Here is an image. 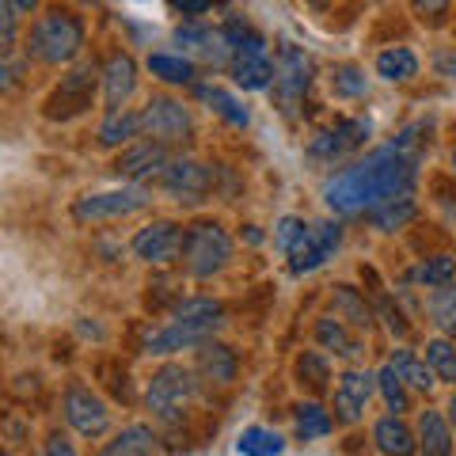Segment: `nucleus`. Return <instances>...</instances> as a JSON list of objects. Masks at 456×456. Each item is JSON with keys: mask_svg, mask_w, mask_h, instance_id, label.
<instances>
[{"mask_svg": "<svg viewBox=\"0 0 456 456\" xmlns=\"http://www.w3.org/2000/svg\"><path fill=\"white\" fill-rule=\"evenodd\" d=\"M415 179H419V152L392 141V145L369 152L365 160L335 171L323 183V202L338 217H358V213H369L380 202L415 194Z\"/></svg>", "mask_w": 456, "mask_h": 456, "instance_id": "obj_1", "label": "nucleus"}, {"mask_svg": "<svg viewBox=\"0 0 456 456\" xmlns=\"http://www.w3.org/2000/svg\"><path fill=\"white\" fill-rule=\"evenodd\" d=\"M80 50H84V23L73 12L50 8L46 16H38V23L31 27L27 53L42 65H69Z\"/></svg>", "mask_w": 456, "mask_h": 456, "instance_id": "obj_2", "label": "nucleus"}, {"mask_svg": "<svg viewBox=\"0 0 456 456\" xmlns=\"http://www.w3.org/2000/svg\"><path fill=\"white\" fill-rule=\"evenodd\" d=\"M224 35H228V46H232V61H228L232 80L244 92H266L270 80H274V61L266 53L263 35H255L248 23H228Z\"/></svg>", "mask_w": 456, "mask_h": 456, "instance_id": "obj_3", "label": "nucleus"}, {"mask_svg": "<svg viewBox=\"0 0 456 456\" xmlns=\"http://www.w3.org/2000/svg\"><path fill=\"white\" fill-rule=\"evenodd\" d=\"M183 266L191 278H213L221 274L232 259V236L217 221H198L183 232Z\"/></svg>", "mask_w": 456, "mask_h": 456, "instance_id": "obj_4", "label": "nucleus"}, {"mask_svg": "<svg viewBox=\"0 0 456 456\" xmlns=\"http://www.w3.org/2000/svg\"><path fill=\"white\" fill-rule=\"evenodd\" d=\"M194 395H198L194 369H187V365H164V369H156L152 380H149L145 403H149V411L160 422H179Z\"/></svg>", "mask_w": 456, "mask_h": 456, "instance_id": "obj_5", "label": "nucleus"}, {"mask_svg": "<svg viewBox=\"0 0 456 456\" xmlns=\"http://www.w3.org/2000/svg\"><path fill=\"white\" fill-rule=\"evenodd\" d=\"M95 84H99V69L95 61H80L69 69V77H61V84L53 88V95L46 99V118L53 122H69L84 114L95 99Z\"/></svg>", "mask_w": 456, "mask_h": 456, "instance_id": "obj_6", "label": "nucleus"}, {"mask_svg": "<svg viewBox=\"0 0 456 456\" xmlns=\"http://www.w3.org/2000/svg\"><path fill=\"white\" fill-rule=\"evenodd\" d=\"M152 202V194L145 187H122V191H99V194H84L73 202V217L80 224H99V221H118L141 213Z\"/></svg>", "mask_w": 456, "mask_h": 456, "instance_id": "obj_7", "label": "nucleus"}, {"mask_svg": "<svg viewBox=\"0 0 456 456\" xmlns=\"http://www.w3.org/2000/svg\"><path fill=\"white\" fill-rule=\"evenodd\" d=\"M312 77H316V65H312V57H308L301 46L285 42V46L278 50V57H274V80H270V84H274L278 103H281L285 110H293V107L308 95Z\"/></svg>", "mask_w": 456, "mask_h": 456, "instance_id": "obj_8", "label": "nucleus"}, {"mask_svg": "<svg viewBox=\"0 0 456 456\" xmlns=\"http://www.w3.org/2000/svg\"><path fill=\"white\" fill-rule=\"evenodd\" d=\"M141 134L149 141H160V145H179L194 134L191 110L171 95H152L145 110H141Z\"/></svg>", "mask_w": 456, "mask_h": 456, "instance_id": "obj_9", "label": "nucleus"}, {"mask_svg": "<svg viewBox=\"0 0 456 456\" xmlns=\"http://www.w3.org/2000/svg\"><path fill=\"white\" fill-rule=\"evenodd\" d=\"M342 244V228L335 221H320V224H305L301 236L293 240V248L285 251L289 255V270L293 274H312L320 270Z\"/></svg>", "mask_w": 456, "mask_h": 456, "instance_id": "obj_10", "label": "nucleus"}, {"mask_svg": "<svg viewBox=\"0 0 456 456\" xmlns=\"http://www.w3.org/2000/svg\"><path fill=\"white\" fill-rule=\"evenodd\" d=\"M369 134H373V122L369 118H346V122H338L331 126V130H323L308 141V156L312 160H320V164H338L342 156H350V152H358Z\"/></svg>", "mask_w": 456, "mask_h": 456, "instance_id": "obj_11", "label": "nucleus"}, {"mask_svg": "<svg viewBox=\"0 0 456 456\" xmlns=\"http://www.w3.org/2000/svg\"><path fill=\"white\" fill-rule=\"evenodd\" d=\"M160 187L175 198V202L194 206V202H202V198L209 194L213 171H209V164L194 160V156H175V160H167V167H164Z\"/></svg>", "mask_w": 456, "mask_h": 456, "instance_id": "obj_12", "label": "nucleus"}, {"mask_svg": "<svg viewBox=\"0 0 456 456\" xmlns=\"http://www.w3.org/2000/svg\"><path fill=\"white\" fill-rule=\"evenodd\" d=\"M175 42L183 46V57H187V61H202V65H213V69L232 61V46H228L224 27L183 23L175 31Z\"/></svg>", "mask_w": 456, "mask_h": 456, "instance_id": "obj_13", "label": "nucleus"}, {"mask_svg": "<svg viewBox=\"0 0 456 456\" xmlns=\"http://www.w3.org/2000/svg\"><path fill=\"white\" fill-rule=\"evenodd\" d=\"M183 232H187V228H179L175 221H152L134 236L130 248H134V255L141 263L167 266V263H175L183 255Z\"/></svg>", "mask_w": 456, "mask_h": 456, "instance_id": "obj_14", "label": "nucleus"}, {"mask_svg": "<svg viewBox=\"0 0 456 456\" xmlns=\"http://www.w3.org/2000/svg\"><path fill=\"white\" fill-rule=\"evenodd\" d=\"M65 422L73 426L80 437H103L110 426V411L92 388L73 384V388L65 392Z\"/></svg>", "mask_w": 456, "mask_h": 456, "instance_id": "obj_15", "label": "nucleus"}, {"mask_svg": "<svg viewBox=\"0 0 456 456\" xmlns=\"http://www.w3.org/2000/svg\"><path fill=\"white\" fill-rule=\"evenodd\" d=\"M167 145L160 141H141V145H130L118 160H114V171H118V179H130V183H149V179H160L164 167H167Z\"/></svg>", "mask_w": 456, "mask_h": 456, "instance_id": "obj_16", "label": "nucleus"}, {"mask_svg": "<svg viewBox=\"0 0 456 456\" xmlns=\"http://www.w3.org/2000/svg\"><path fill=\"white\" fill-rule=\"evenodd\" d=\"M377 392V377L365 373V369H346L338 377V388H335V411H338V422H358L365 415L369 399Z\"/></svg>", "mask_w": 456, "mask_h": 456, "instance_id": "obj_17", "label": "nucleus"}, {"mask_svg": "<svg viewBox=\"0 0 456 456\" xmlns=\"http://www.w3.org/2000/svg\"><path fill=\"white\" fill-rule=\"evenodd\" d=\"M99 84H103V103L107 114L110 110H122L130 103V95L137 92V65L130 53H110L107 65L99 69Z\"/></svg>", "mask_w": 456, "mask_h": 456, "instance_id": "obj_18", "label": "nucleus"}, {"mask_svg": "<svg viewBox=\"0 0 456 456\" xmlns=\"http://www.w3.org/2000/svg\"><path fill=\"white\" fill-rule=\"evenodd\" d=\"M217 335V327H206V323H179L171 320L167 327L160 331H152L145 338V354H156V358H164V354H175V350H191V346H202L206 338Z\"/></svg>", "mask_w": 456, "mask_h": 456, "instance_id": "obj_19", "label": "nucleus"}, {"mask_svg": "<svg viewBox=\"0 0 456 456\" xmlns=\"http://www.w3.org/2000/svg\"><path fill=\"white\" fill-rule=\"evenodd\" d=\"M198 373H202L209 384H232L236 380V354L224 346V342L206 338L198 346Z\"/></svg>", "mask_w": 456, "mask_h": 456, "instance_id": "obj_20", "label": "nucleus"}, {"mask_svg": "<svg viewBox=\"0 0 456 456\" xmlns=\"http://www.w3.org/2000/svg\"><path fill=\"white\" fill-rule=\"evenodd\" d=\"M373 441L384 456H415L419 441H415V430L399 419V415H388L373 426Z\"/></svg>", "mask_w": 456, "mask_h": 456, "instance_id": "obj_21", "label": "nucleus"}, {"mask_svg": "<svg viewBox=\"0 0 456 456\" xmlns=\"http://www.w3.org/2000/svg\"><path fill=\"white\" fill-rule=\"evenodd\" d=\"M419 452L422 456H452V426L441 411H422L419 419Z\"/></svg>", "mask_w": 456, "mask_h": 456, "instance_id": "obj_22", "label": "nucleus"}, {"mask_svg": "<svg viewBox=\"0 0 456 456\" xmlns=\"http://www.w3.org/2000/svg\"><path fill=\"white\" fill-rule=\"evenodd\" d=\"M194 95L202 99V103H206L213 114H221V118H224L228 126H236V130H244V126L251 122L248 107L240 103L236 95H228L224 88H217V84H198V88H194Z\"/></svg>", "mask_w": 456, "mask_h": 456, "instance_id": "obj_23", "label": "nucleus"}, {"mask_svg": "<svg viewBox=\"0 0 456 456\" xmlns=\"http://www.w3.org/2000/svg\"><path fill=\"white\" fill-rule=\"evenodd\" d=\"M331 305H335V320L358 327V331H369V327H373V312H369L365 297L354 289V285H335Z\"/></svg>", "mask_w": 456, "mask_h": 456, "instance_id": "obj_24", "label": "nucleus"}, {"mask_svg": "<svg viewBox=\"0 0 456 456\" xmlns=\"http://www.w3.org/2000/svg\"><path fill=\"white\" fill-rule=\"evenodd\" d=\"M316 342L327 354H335V358H358V354H362V342L354 338L346 331V323L335 320V316H327V320L316 323Z\"/></svg>", "mask_w": 456, "mask_h": 456, "instance_id": "obj_25", "label": "nucleus"}, {"mask_svg": "<svg viewBox=\"0 0 456 456\" xmlns=\"http://www.w3.org/2000/svg\"><path fill=\"white\" fill-rule=\"evenodd\" d=\"M137 134H141V114L122 107V110H110L103 118V126H99V145L118 149V145H126V141H134Z\"/></svg>", "mask_w": 456, "mask_h": 456, "instance_id": "obj_26", "label": "nucleus"}, {"mask_svg": "<svg viewBox=\"0 0 456 456\" xmlns=\"http://www.w3.org/2000/svg\"><path fill=\"white\" fill-rule=\"evenodd\" d=\"M171 320H179V323H206V327H217V331H221L224 308H221V301H213V297H191V301L175 305Z\"/></svg>", "mask_w": 456, "mask_h": 456, "instance_id": "obj_27", "label": "nucleus"}, {"mask_svg": "<svg viewBox=\"0 0 456 456\" xmlns=\"http://www.w3.org/2000/svg\"><path fill=\"white\" fill-rule=\"evenodd\" d=\"M152 452H156V434L149 426H126L103 449V456H152Z\"/></svg>", "mask_w": 456, "mask_h": 456, "instance_id": "obj_28", "label": "nucleus"}, {"mask_svg": "<svg viewBox=\"0 0 456 456\" xmlns=\"http://www.w3.org/2000/svg\"><path fill=\"white\" fill-rule=\"evenodd\" d=\"M426 312H430V320H434L437 331L456 335V281L437 285V289L426 297Z\"/></svg>", "mask_w": 456, "mask_h": 456, "instance_id": "obj_29", "label": "nucleus"}, {"mask_svg": "<svg viewBox=\"0 0 456 456\" xmlns=\"http://www.w3.org/2000/svg\"><path fill=\"white\" fill-rule=\"evenodd\" d=\"M411 217H415V194L392 198V202H380L369 209V221H373L380 232H395V228H403Z\"/></svg>", "mask_w": 456, "mask_h": 456, "instance_id": "obj_30", "label": "nucleus"}, {"mask_svg": "<svg viewBox=\"0 0 456 456\" xmlns=\"http://www.w3.org/2000/svg\"><path fill=\"white\" fill-rule=\"evenodd\" d=\"M419 73V57L411 53L407 46H392L377 57V77H384L388 84H399V80H411Z\"/></svg>", "mask_w": 456, "mask_h": 456, "instance_id": "obj_31", "label": "nucleus"}, {"mask_svg": "<svg viewBox=\"0 0 456 456\" xmlns=\"http://www.w3.org/2000/svg\"><path fill=\"white\" fill-rule=\"evenodd\" d=\"M149 73L164 84H194V61H187L183 53H152Z\"/></svg>", "mask_w": 456, "mask_h": 456, "instance_id": "obj_32", "label": "nucleus"}, {"mask_svg": "<svg viewBox=\"0 0 456 456\" xmlns=\"http://www.w3.org/2000/svg\"><path fill=\"white\" fill-rule=\"evenodd\" d=\"M388 365H392L395 373H399V380L411 384V388H419V392H430L434 384H437V377L430 373V365L419 362L411 350H395V358H392Z\"/></svg>", "mask_w": 456, "mask_h": 456, "instance_id": "obj_33", "label": "nucleus"}, {"mask_svg": "<svg viewBox=\"0 0 456 456\" xmlns=\"http://www.w3.org/2000/svg\"><path fill=\"white\" fill-rule=\"evenodd\" d=\"M411 281L422 285V289H437V285H449L456 281V259L452 255H434V259L419 263L411 270Z\"/></svg>", "mask_w": 456, "mask_h": 456, "instance_id": "obj_34", "label": "nucleus"}, {"mask_svg": "<svg viewBox=\"0 0 456 456\" xmlns=\"http://www.w3.org/2000/svg\"><path fill=\"white\" fill-rule=\"evenodd\" d=\"M240 456H278L285 449V441L274 434V430H266V426H248L244 434H240Z\"/></svg>", "mask_w": 456, "mask_h": 456, "instance_id": "obj_35", "label": "nucleus"}, {"mask_svg": "<svg viewBox=\"0 0 456 456\" xmlns=\"http://www.w3.org/2000/svg\"><path fill=\"white\" fill-rule=\"evenodd\" d=\"M426 365H430V373L437 380L456 384V342H449V338L426 342Z\"/></svg>", "mask_w": 456, "mask_h": 456, "instance_id": "obj_36", "label": "nucleus"}, {"mask_svg": "<svg viewBox=\"0 0 456 456\" xmlns=\"http://www.w3.org/2000/svg\"><path fill=\"white\" fill-rule=\"evenodd\" d=\"M331 434V415L320 403H301L297 407V437L301 441H316Z\"/></svg>", "mask_w": 456, "mask_h": 456, "instance_id": "obj_37", "label": "nucleus"}, {"mask_svg": "<svg viewBox=\"0 0 456 456\" xmlns=\"http://www.w3.org/2000/svg\"><path fill=\"white\" fill-rule=\"evenodd\" d=\"M377 392L384 395V403H388V411H395V415H403V411H411V399H407V384L399 380V373L392 365H384L377 373Z\"/></svg>", "mask_w": 456, "mask_h": 456, "instance_id": "obj_38", "label": "nucleus"}, {"mask_svg": "<svg viewBox=\"0 0 456 456\" xmlns=\"http://www.w3.org/2000/svg\"><path fill=\"white\" fill-rule=\"evenodd\" d=\"M297 377H301V384H308L312 392H323L327 380H331V365H327L323 354H301L297 358Z\"/></svg>", "mask_w": 456, "mask_h": 456, "instance_id": "obj_39", "label": "nucleus"}, {"mask_svg": "<svg viewBox=\"0 0 456 456\" xmlns=\"http://www.w3.org/2000/svg\"><path fill=\"white\" fill-rule=\"evenodd\" d=\"M331 92L342 95V99H358L369 92V80L358 65H338L335 73H331Z\"/></svg>", "mask_w": 456, "mask_h": 456, "instance_id": "obj_40", "label": "nucleus"}, {"mask_svg": "<svg viewBox=\"0 0 456 456\" xmlns=\"http://www.w3.org/2000/svg\"><path fill=\"white\" fill-rule=\"evenodd\" d=\"M20 31V12L12 8V0H0V53H4Z\"/></svg>", "mask_w": 456, "mask_h": 456, "instance_id": "obj_41", "label": "nucleus"}, {"mask_svg": "<svg viewBox=\"0 0 456 456\" xmlns=\"http://www.w3.org/2000/svg\"><path fill=\"white\" fill-rule=\"evenodd\" d=\"M301 228H305L301 217H281V221H278V232H274V248H278V251H289L293 240L301 236Z\"/></svg>", "mask_w": 456, "mask_h": 456, "instance_id": "obj_42", "label": "nucleus"}, {"mask_svg": "<svg viewBox=\"0 0 456 456\" xmlns=\"http://www.w3.org/2000/svg\"><path fill=\"white\" fill-rule=\"evenodd\" d=\"M411 8H415V16H419V20H430V23H437L441 16H445L449 0H411Z\"/></svg>", "mask_w": 456, "mask_h": 456, "instance_id": "obj_43", "label": "nucleus"}, {"mask_svg": "<svg viewBox=\"0 0 456 456\" xmlns=\"http://www.w3.org/2000/svg\"><path fill=\"white\" fill-rule=\"evenodd\" d=\"M171 8L183 12V16H206L213 8V0H171Z\"/></svg>", "mask_w": 456, "mask_h": 456, "instance_id": "obj_44", "label": "nucleus"}, {"mask_svg": "<svg viewBox=\"0 0 456 456\" xmlns=\"http://www.w3.org/2000/svg\"><path fill=\"white\" fill-rule=\"evenodd\" d=\"M20 84V65L16 61H0V92H12Z\"/></svg>", "mask_w": 456, "mask_h": 456, "instance_id": "obj_45", "label": "nucleus"}, {"mask_svg": "<svg viewBox=\"0 0 456 456\" xmlns=\"http://www.w3.org/2000/svg\"><path fill=\"white\" fill-rule=\"evenodd\" d=\"M42 456H77V449L69 445V441H65L61 434H53V437L46 441V452H42Z\"/></svg>", "mask_w": 456, "mask_h": 456, "instance_id": "obj_46", "label": "nucleus"}, {"mask_svg": "<svg viewBox=\"0 0 456 456\" xmlns=\"http://www.w3.org/2000/svg\"><path fill=\"white\" fill-rule=\"evenodd\" d=\"M12 8H16V12H35L38 0H12Z\"/></svg>", "mask_w": 456, "mask_h": 456, "instance_id": "obj_47", "label": "nucleus"}, {"mask_svg": "<svg viewBox=\"0 0 456 456\" xmlns=\"http://www.w3.org/2000/svg\"><path fill=\"white\" fill-rule=\"evenodd\" d=\"M445 411H449V426H452V430H456V395L449 399V407H445Z\"/></svg>", "mask_w": 456, "mask_h": 456, "instance_id": "obj_48", "label": "nucleus"}, {"mask_svg": "<svg viewBox=\"0 0 456 456\" xmlns=\"http://www.w3.org/2000/svg\"><path fill=\"white\" fill-rule=\"evenodd\" d=\"M452 171H456V152H452Z\"/></svg>", "mask_w": 456, "mask_h": 456, "instance_id": "obj_49", "label": "nucleus"}]
</instances>
